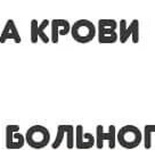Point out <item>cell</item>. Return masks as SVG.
Listing matches in <instances>:
<instances>
[{
    "instance_id": "6da1fadb",
    "label": "cell",
    "mask_w": 155,
    "mask_h": 150,
    "mask_svg": "<svg viewBox=\"0 0 155 150\" xmlns=\"http://www.w3.org/2000/svg\"><path fill=\"white\" fill-rule=\"evenodd\" d=\"M48 130L41 125L32 126L26 133V140L32 148H44L49 142Z\"/></svg>"
},
{
    "instance_id": "7a4b0ae2",
    "label": "cell",
    "mask_w": 155,
    "mask_h": 150,
    "mask_svg": "<svg viewBox=\"0 0 155 150\" xmlns=\"http://www.w3.org/2000/svg\"><path fill=\"white\" fill-rule=\"evenodd\" d=\"M119 142L124 148H135L140 143L141 134L139 130L132 125L124 126L119 132Z\"/></svg>"
},
{
    "instance_id": "3957f363",
    "label": "cell",
    "mask_w": 155,
    "mask_h": 150,
    "mask_svg": "<svg viewBox=\"0 0 155 150\" xmlns=\"http://www.w3.org/2000/svg\"><path fill=\"white\" fill-rule=\"evenodd\" d=\"M72 35L78 42H88L95 37V26L87 20L78 21L73 25Z\"/></svg>"
},
{
    "instance_id": "277c9868",
    "label": "cell",
    "mask_w": 155,
    "mask_h": 150,
    "mask_svg": "<svg viewBox=\"0 0 155 150\" xmlns=\"http://www.w3.org/2000/svg\"><path fill=\"white\" fill-rule=\"evenodd\" d=\"M116 27V23L113 20L99 21V42L108 43L116 41V34L114 30Z\"/></svg>"
},
{
    "instance_id": "5b68a950",
    "label": "cell",
    "mask_w": 155,
    "mask_h": 150,
    "mask_svg": "<svg viewBox=\"0 0 155 150\" xmlns=\"http://www.w3.org/2000/svg\"><path fill=\"white\" fill-rule=\"evenodd\" d=\"M110 129L111 130H110L108 133H104L103 132V126L102 125L97 126V147L99 149L103 148V141L104 140L110 141L111 142L110 147H111L112 149L114 148V145H115V127L112 125Z\"/></svg>"
},
{
    "instance_id": "8992f818",
    "label": "cell",
    "mask_w": 155,
    "mask_h": 150,
    "mask_svg": "<svg viewBox=\"0 0 155 150\" xmlns=\"http://www.w3.org/2000/svg\"><path fill=\"white\" fill-rule=\"evenodd\" d=\"M70 25L66 21L63 20H55L53 21V34H51V40L53 42H58V34H68Z\"/></svg>"
},
{
    "instance_id": "52a82bcc",
    "label": "cell",
    "mask_w": 155,
    "mask_h": 150,
    "mask_svg": "<svg viewBox=\"0 0 155 150\" xmlns=\"http://www.w3.org/2000/svg\"><path fill=\"white\" fill-rule=\"evenodd\" d=\"M15 126H7V147L8 148H21L24 145L23 141V136L19 133H16L15 136H13L15 130Z\"/></svg>"
},
{
    "instance_id": "ba28073f",
    "label": "cell",
    "mask_w": 155,
    "mask_h": 150,
    "mask_svg": "<svg viewBox=\"0 0 155 150\" xmlns=\"http://www.w3.org/2000/svg\"><path fill=\"white\" fill-rule=\"evenodd\" d=\"M14 39L15 42H21V38H19V34L17 32V30L15 27V24L13 21H8L7 24L5 26V30L2 32V35H1V39L0 41L1 42H5L7 39Z\"/></svg>"
},
{
    "instance_id": "9c48e42d",
    "label": "cell",
    "mask_w": 155,
    "mask_h": 150,
    "mask_svg": "<svg viewBox=\"0 0 155 150\" xmlns=\"http://www.w3.org/2000/svg\"><path fill=\"white\" fill-rule=\"evenodd\" d=\"M120 26H121V30H120V41H121L122 43L126 42V40L130 37L131 32H134L135 34L138 35V21L137 20L132 21V23L130 24L129 29L126 30V21L124 20L121 21Z\"/></svg>"
},
{
    "instance_id": "30bf717a",
    "label": "cell",
    "mask_w": 155,
    "mask_h": 150,
    "mask_svg": "<svg viewBox=\"0 0 155 150\" xmlns=\"http://www.w3.org/2000/svg\"><path fill=\"white\" fill-rule=\"evenodd\" d=\"M94 145V138L90 133H86L84 138L80 136V133L78 132L77 134V147L80 149H88V148H91V145Z\"/></svg>"
},
{
    "instance_id": "8fae6325",
    "label": "cell",
    "mask_w": 155,
    "mask_h": 150,
    "mask_svg": "<svg viewBox=\"0 0 155 150\" xmlns=\"http://www.w3.org/2000/svg\"><path fill=\"white\" fill-rule=\"evenodd\" d=\"M155 132V125L145 126V148L150 149L152 145V133Z\"/></svg>"
},
{
    "instance_id": "7c38bea8",
    "label": "cell",
    "mask_w": 155,
    "mask_h": 150,
    "mask_svg": "<svg viewBox=\"0 0 155 150\" xmlns=\"http://www.w3.org/2000/svg\"><path fill=\"white\" fill-rule=\"evenodd\" d=\"M64 133H65V127H64V125H59L58 126V132H57V139L55 140V142L53 143V148L54 149H56V148H58L59 145H61V143H62V141H63V136Z\"/></svg>"
},
{
    "instance_id": "4fadbf2b",
    "label": "cell",
    "mask_w": 155,
    "mask_h": 150,
    "mask_svg": "<svg viewBox=\"0 0 155 150\" xmlns=\"http://www.w3.org/2000/svg\"><path fill=\"white\" fill-rule=\"evenodd\" d=\"M66 132H68V149H71V148H73V142H74V139H73V127L72 126L66 125Z\"/></svg>"
},
{
    "instance_id": "5bb4252c",
    "label": "cell",
    "mask_w": 155,
    "mask_h": 150,
    "mask_svg": "<svg viewBox=\"0 0 155 150\" xmlns=\"http://www.w3.org/2000/svg\"><path fill=\"white\" fill-rule=\"evenodd\" d=\"M32 34H31V41H32V43L34 42H37V37H38V26H37V23H35V21H32Z\"/></svg>"
}]
</instances>
